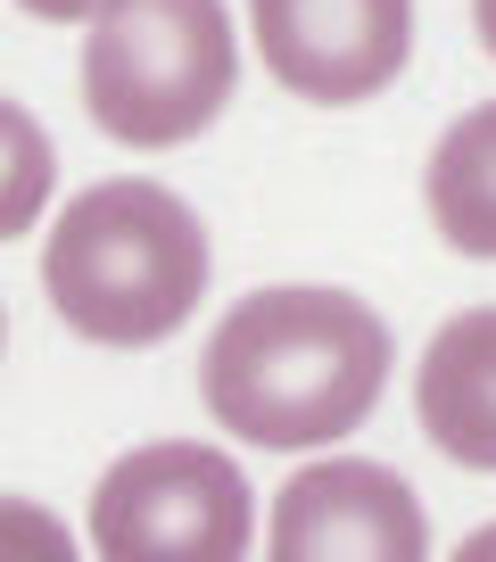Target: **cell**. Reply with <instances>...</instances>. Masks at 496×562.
<instances>
[{
  "instance_id": "cell-1",
  "label": "cell",
  "mask_w": 496,
  "mask_h": 562,
  "mask_svg": "<svg viewBox=\"0 0 496 562\" xmlns=\"http://www.w3.org/2000/svg\"><path fill=\"white\" fill-rule=\"evenodd\" d=\"M390 323L356 290L273 281L215 323L199 356V397L215 430L298 456V447H331L364 430V414L390 389Z\"/></svg>"
},
{
  "instance_id": "cell-2",
  "label": "cell",
  "mask_w": 496,
  "mask_h": 562,
  "mask_svg": "<svg viewBox=\"0 0 496 562\" xmlns=\"http://www.w3.org/2000/svg\"><path fill=\"white\" fill-rule=\"evenodd\" d=\"M207 224L166 182L116 175L58 207L42 248V290L91 348H158L207 299Z\"/></svg>"
},
{
  "instance_id": "cell-3",
  "label": "cell",
  "mask_w": 496,
  "mask_h": 562,
  "mask_svg": "<svg viewBox=\"0 0 496 562\" xmlns=\"http://www.w3.org/2000/svg\"><path fill=\"white\" fill-rule=\"evenodd\" d=\"M240 34L224 0H116L83 34V108L124 149H182L232 108Z\"/></svg>"
},
{
  "instance_id": "cell-4",
  "label": "cell",
  "mask_w": 496,
  "mask_h": 562,
  "mask_svg": "<svg viewBox=\"0 0 496 562\" xmlns=\"http://www.w3.org/2000/svg\"><path fill=\"white\" fill-rule=\"evenodd\" d=\"M257 496L224 447L149 439L116 456L91 488V554L100 562H248Z\"/></svg>"
},
{
  "instance_id": "cell-5",
  "label": "cell",
  "mask_w": 496,
  "mask_h": 562,
  "mask_svg": "<svg viewBox=\"0 0 496 562\" xmlns=\"http://www.w3.org/2000/svg\"><path fill=\"white\" fill-rule=\"evenodd\" d=\"M248 34L282 91L315 108H356L406 75L414 0H248Z\"/></svg>"
},
{
  "instance_id": "cell-6",
  "label": "cell",
  "mask_w": 496,
  "mask_h": 562,
  "mask_svg": "<svg viewBox=\"0 0 496 562\" xmlns=\"http://www.w3.org/2000/svg\"><path fill=\"white\" fill-rule=\"evenodd\" d=\"M266 562H430L422 496L364 456H323L273 488Z\"/></svg>"
},
{
  "instance_id": "cell-7",
  "label": "cell",
  "mask_w": 496,
  "mask_h": 562,
  "mask_svg": "<svg viewBox=\"0 0 496 562\" xmlns=\"http://www.w3.org/2000/svg\"><path fill=\"white\" fill-rule=\"evenodd\" d=\"M422 439L463 472H496V306H463L422 348Z\"/></svg>"
},
{
  "instance_id": "cell-8",
  "label": "cell",
  "mask_w": 496,
  "mask_h": 562,
  "mask_svg": "<svg viewBox=\"0 0 496 562\" xmlns=\"http://www.w3.org/2000/svg\"><path fill=\"white\" fill-rule=\"evenodd\" d=\"M422 199L447 248L496 265V100L463 108L422 166Z\"/></svg>"
},
{
  "instance_id": "cell-9",
  "label": "cell",
  "mask_w": 496,
  "mask_h": 562,
  "mask_svg": "<svg viewBox=\"0 0 496 562\" xmlns=\"http://www.w3.org/2000/svg\"><path fill=\"white\" fill-rule=\"evenodd\" d=\"M50 182H58V149L18 100H0V240L42 224L50 207Z\"/></svg>"
},
{
  "instance_id": "cell-10",
  "label": "cell",
  "mask_w": 496,
  "mask_h": 562,
  "mask_svg": "<svg viewBox=\"0 0 496 562\" xmlns=\"http://www.w3.org/2000/svg\"><path fill=\"white\" fill-rule=\"evenodd\" d=\"M0 562H83L75 529L34 496H0Z\"/></svg>"
},
{
  "instance_id": "cell-11",
  "label": "cell",
  "mask_w": 496,
  "mask_h": 562,
  "mask_svg": "<svg viewBox=\"0 0 496 562\" xmlns=\"http://www.w3.org/2000/svg\"><path fill=\"white\" fill-rule=\"evenodd\" d=\"M25 18H42V25H100L116 0H18Z\"/></svg>"
},
{
  "instance_id": "cell-12",
  "label": "cell",
  "mask_w": 496,
  "mask_h": 562,
  "mask_svg": "<svg viewBox=\"0 0 496 562\" xmlns=\"http://www.w3.org/2000/svg\"><path fill=\"white\" fill-rule=\"evenodd\" d=\"M447 562H496V521H488V529H472V538H463Z\"/></svg>"
},
{
  "instance_id": "cell-13",
  "label": "cell",
  "mask_w": 496,
  "mask_h": 562,
  "mask_svg": "<svg viewBox=\"0 0 496 562\" xmlns=\"http://www.w3.org/2000/svg\"><path fill=\"white\" fill-rule=\"evenodd\" d=\"M472 34H480V50L496 58V0H472Z\"/></svg>"
},
{
  "instance_id": "cell-14",
  "label": "cell",
  "mask_w": 496,
  "mask_h": 562,
  "mask_svg": "<svg viewBox=\"0 0 496 562\" xmlns=\"http://www.w3.org/2000/svg\"><path fill=\"white\" fill-rule=\"evenodd\" d=\"M0 348H9V315H0Z\"/></svg>"
}]
</instances>
